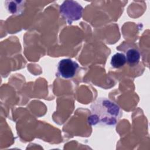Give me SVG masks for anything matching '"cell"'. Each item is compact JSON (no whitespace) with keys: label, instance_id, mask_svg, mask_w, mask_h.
Wrapping results in <instances>:
<instances>
[{"label":"cell","instance_id":"5b68a950","mask_svg":"<svg viewBox=\"0 0 150 150\" xmlns=\"http://www.w3.org/2000/svg\"><path fill=\"white\" fill-rule=\"evenodd\" d=\"M125 56L127 63L131 66L137 64L141 58L140 52L138 50L134 48L128 49L126 52Z\"/></svg>","mask_w":150,"mask_h":150},{"label":"cell","instance_id":"6da1fadb","mask_svg":"<svg viewBox=\"0 0 150 150\" xmlns=\"http://www.w3.org/2000/svg\"><path fill=\"white\" fill-rule=\"evenodd\" d=\"M90 108L91 114L88 117V122L91 125L114 126L122 115L120 106L105 97L98 98L91 104Z\"/></svg>","mask_w":150,"mask_h":150},{"label":"cell","instance_id":"7a4b0ae2","mask_svg":"<svg viewBox=\"0 0 150 150\" xmlns=\"http://www.w3.org/2000/svg\"><path fill=\"white\" fill-rule=\"evenodd\" d=\"M83 10L81 5L74 1H65L60 6L61 15L69 24L81 18Z\"/></svg>","mask_w":150,"mask_h":150},{"label":"cell","instance_id":"3957f363","mask_svg":"<svg viewBox=\"0 0 150 150\" xmlns=\"http://www.w3.org/2000/svg\"><path fill=\"white\" fill-rule=\"evenodd\" d=\"M79 68V66L77 62L70 59H63L58 63L57 73L64 79H71L77 74Z\"/></svg>","mask_w":150,"mask_h":150},{"label":"cell","instance_id":"277c9868","mask_svg":"<svg viewBox=\"0 0 150 150\" xmlns=\"http://www.w3.org/2000/svg\"><path fill=\"white\" fill-rule=\"evenodd\" d=\"M25 3L24 1H6L5 5L9 13L14 15H19L23 12Z\"/></svg>","mask_w":150,"mask_h":150},{"label":"cell","instance_id":"8992f818","mask_svg":"<svg viewBox=\"0 0 150 150\" xmlns=\"http://www.w3.org/2000/svg\"><path fill=\"white\" fill-rule=\"evenodd\" d=\"M126 62V57L124 53H116L111 57L110 64L114 68L119 69L124 66Z\"/></svg>","mask_w":150,"mask_h":150}]
</instances>
